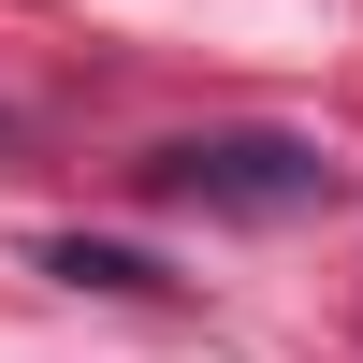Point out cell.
Listing matches in <instances>:
<instances>
[{
	"label": "cell",
	"mask_w": 363,
	"mask_h": 363,
	"mask_svg": "<svg viewBox=\"0 0 363 363\" xmlns=\"http://www.w3.org/2000/svg\"><path fill=\"white\" fill-rule=\"evenodd\" d=\"M145 203H189V218H335L349 203V160L320 131H203V145H160L145 160Z\"/></svg>",
	"instance_id": "6da1fadb"
},
{
	"label": "cell",
	"mask_w": 363,
	"mask_h": 363,
	"mask_svg": "<svg viewBox=\"0 0 363 363\" xmlns=\"http://www.w3.org/2000/svg\"><path fill=\"white\" fill-rule=\"evenodd\" d=\"M44 277H73V291H174L160 262H131V247H87V233H73V247H44Z\"/></svg>",
	"instance_id": "7a4b0ae2"
}]
</instances>
